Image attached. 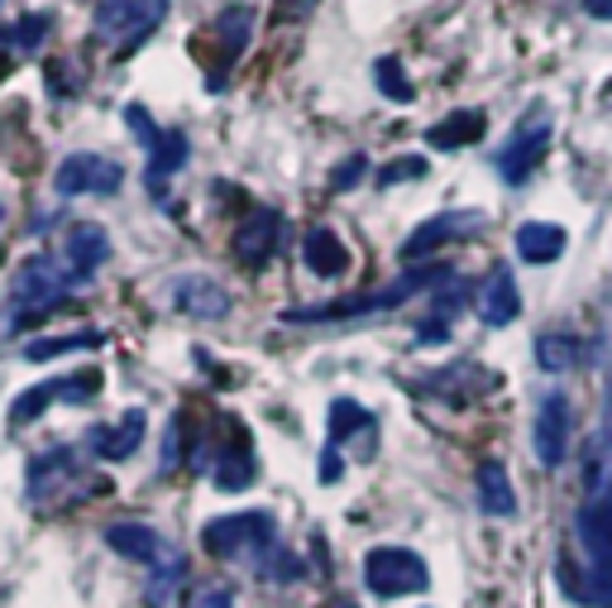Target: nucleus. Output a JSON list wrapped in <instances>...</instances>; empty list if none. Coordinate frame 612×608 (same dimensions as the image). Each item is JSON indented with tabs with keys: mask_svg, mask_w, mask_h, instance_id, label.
Listing matches in <instances>:
<instances>
[{
	"mask_svg": "<svg viewBox=\"0 0 612 608\" xmlns=\"http://www.w3.org/2000/svg\"><path fill=\"white\" fill-rule=\"evenodd\" d=\"M72 287H86V279L67 264L63 254H39V259H24L14 269V283H10V302H14V322H34V316L53 312Z\"/></svg>",
	"mask_w": 612,
	"mask_h": 608,
	"instance_id": "4",
	"label": "nucleus"
},
{
	"mask_svg": "<svg viewBox=\"0 0 612 608\" xmlns=\"http://www.w3.org/2000/svg\"><path fill=\"white\" fill-rule=\"evenodd\" d=\"M340 608H355V604H340Z\"/></svg>",
	"mask_w": 612,
	"mask_h": 608,
	"instance_id": "38",
	"label": "nucleus"
},
{
	"mask_svg": "<svg viewBox=\"0 0 612 608\" xmlns=\"http://www.w3.org/2000/svg\"><path fill=\"white\" fill-rule=\"evenodd\" d=\"M125 125L139 135V144L149 149V172H144V182H149V197H163V182L187 164V135L182 129H163L149 120V111L144 106H125Z\"/></svg>",
	"mask_w": 612,
	"mask_h": 608,
	"instance_id": "8",
	"label": "nucleus"
},
{
	"mask_svg": "<svg viewBox=\"0 0 612 608\" xmlns=\"http://www.w3.org/2000/svg\"><path fill=\"white\" fill-rule=\"evenodd\" d=\"M254 445H250V431L240 427V417H225V441L215 445V465H211V480L215 489H225V494H240V489L254 484Z\"/></svg>",
	"mask_w": 612,
	"mask_h": 608,
	"instance_id": "14",
	"label": "nucleus"
},
{
	"mask_svg": "<svg viewBox=\"0 0 612 608\" xmlns=\"http://www.w3.org/2000/svg\"><path fill=\"white\" fill-rule=\"evenodd\" d=\"M478 226H484V211H441V216H431V221H421L412 235L402 240V259L407 264H412V259H426V254L441 250V244L464 240Z\"/></svg>",
	"mask_w": 612,
	"mask_h": 608,
	"instance_id": "16",
	"label": "nucleus"
},
{
	"mask_svg": "<svg viewBox=\"0 0 612 608\" xmlns=\"http://www.w3.org/2000/svg\"><path fill=\"white\" fill-rule=\"evenodd\" d=\"M474 307H478V322L484 326H513L517 316H521V287L513 279V269H493L484 283H478V297H474Z\"/></svg>",
	"mask_w": 612,
	"mask_h": 608,
	"instance_id": "17",
	"label": "nucleus"
},
{
	"mask_svg": "<svg viewBox=\"0 0 612 608\" xmlns=\"http://www.w3.org/2000/svg\"><path fill=\"white\" fill-rule=\"evenodd\" d=\"M182 427H187V412H172V422L163 431V460H158V474H172L178 465H187V455H182Z\"/></svg>",
	"mask_w": 612,
	"mask_h": 608,
	"instance_id": "30",
	"label": "nucleus"
},
{
	"mask_svg": "<svg viewBox=\"0 0 612 608\" xmlns=\"http://www.w3.org/2000/svg\"><path fill=\"white\" fill-rule=\"evenodd\" d=\"M574 537L589 560V599L612 604V489L574 513Z\"/></svg>",
	"mask_w": 612,
	"mask_h": 608,
	"instance_id": "6",
	"label": "nucleus"
},
{
	"mask_svg": "<svg viewBox=\"0 0 612 608\" xmlns=\"http://www.w3.org/2000/svg\"><path fill=\"white\" fill-rule=\"evenodd\" d=\"M120 182H125V168L115 164V158L106 154H67L63 164H57L53 172V192L57 197H110V192H120Z\"/></svg>",
	"mask_w": 612,
	"mask_h": 608,
	"instance_id": "9",
	"label": "nucleus"
},
{
	"mask_svg": "<svg viewBox=\"0 0 612 608\" xmlns=\"http://www.w3.org/2000/svg\"><path fill=\"white\" fill-rule=\"evenodd\" d=\"M63 259L82 273L86 283H92V279H96V269L110 259V235H106V230H101L96 221H77V226H67Z\"/></svg>",
	"mask_w": 612,
	"mask_h": 608,
	"instance_id": "21",
	"label": "nucleus"
},
{
	"mask_svg": "<svg viewBox=\"0 0 612 608\" xmlns=\"http://www.w3.org/2000/svg\"><path fill=\"white\" fill-rule=\"evenodd\" d=\"M478 509L488 517H513L517 513V489L507 480V465L503 460H484L478 465Z\"/></svg>",
	"mask_w": 612,
	"mask_h": 608,
	"instance_id": "25",
	"label": "nucleus"
},
{
	"mask_svg": "<svg viewBox=\"0 0 612 608\" xmlns=\"http://www.w3.org/2000/svg\"><path fill=\"white\" fill-rule=\"evenodd\" d=\"M407 178H426V158H398V164H388L378 172V187H398Z\"/></svg>",
	"mask_w": 612,
	"mask_h": 608,
	"instance_id": "33",
	"label": "nucleus"
},
{
	"mask_svg": "<svg viewBox=\"0 0 612 608\" xmlns=\"http://www.w3.org/2000/svg\"><path fill=\"white\" fill-rule=\"evenodd\" d=\"M297 6H312V0H297Z\"/></svg>",
	"mask_w": 612,
	"mask_h": 608,
	"instance_id": "37",
	"label": "nucleus"
},
{
	"mask_svg": "<svg viewBox=\"0 0 612 608\" xmlns=\"http://www.w3.org/2000/svg\"><path fill=\"white\" fill-rule=\"evenodd\" d=\"M335 480H340V455H335V445H330V451L320 455V484H335Z\"/></svg>",
	"mask_w": 612,
	"mask_h": 608,
	"instance_id": "35",
	"label": "nucleus"
},
{
	"mask_svg": "<svg viewBox=\"0 0 612 608\" xmlns=\"http://www.w3.org/2000/svg\"><path fill=\"white\" fill-rule=\"evenodd\" d=\"M192 608H235V595L225 585H211V589H201Z\"/></svg>",
	"mask_w": 612,
	"mask_h": 608,
	"instance_id": "34",
	"label": "nucleus"
},
{
	"mask_svg": "<svg viewBox=\"0 0 612 608\" xmlns=\"http://www.w3.org/2000/svg\"><path fill=\"white\" fill-rule=\"evenodd\" d=\"M564 244H570V235H564V226H556V221L517 226V259H527V264H556L564 254Z\"/></svg>",
	"mask_w": 612,
	"mask_h": 608,
	"instance_id": "23",
	"label": "nucleus"
},
{
	"mask_svg": "<svg viewBox=\"0 0 612 608\" xmlns=\"http://www.w3.org/2000/svg\"><path fill=\"white\" fill-rule=\"evenodd\" d=\"M531 445L536 460L546 470H560L564 455H570V398L564 394H546L541 408H536V427H531Z\"/></svg>",
	"mask_w": 612,
	"mask_h": 608,
	"instance_id": "15",
	"label": "nucleus"
},
{
	"mask_svg": "<svg viewBox=\"0 0 612 608\" xmlns=\"http://www.w3.org/2000/svg\"><path fill=\"white\" fill-rule=\"evenodd\" d=\"M106 546L125 560H139L149 570H187V560L178 546H168L149 523H110L106 527Z\"/></svg>",
	"mask_w": 612,
	"mask_h": 608,
	"instance_id": "12",
	"label": "nucleus"
},
{
	"mask_svg": "<svg viewBox=\"0 0 612 608\" xmlns=\"http://www.w3.org/2000/svg\"><path fill=\"white\" fill-rule=\"evenodd\" d=\"M101 345H106V331H67V336L29 340L24 359L29 365H43V359H57V355H72V350H101Z\"/></svg>",
	"mask_w": 612,
	"mask_h": 608,
	"instance_id": "26",
	"label": "nucleus"
},
{
	"mask_svg": "<svg viewBox=\"0 0 612 608\" xmlns=\"http://www.w3.org/2000/svg\"><path fill=\"white\" fill-rule=\"evenodd\" d=\"M101 394V374L96 369H86V374H63V379H49V384H39V388H29V394H20L10 402V427L20 431L29 427L34 417H43L53 408V402H92Z\"/></svg>",
	"mask_w": 612,
	"mask_h": 608,
	"instance_id": "11",
	"label": "nucleus"
},
{
	"mask_svg": "<svg viewBox=\"0 0 612 608\" xmlns=\"http://www.w3.org/2000/svg\"><path fill=\"white\" fill-rule=\"evenodd\" d=\"M484 129H488L484 111H455V115H445L441 125L426 129V144H431V149H441V154H455V149H464V144L484 139Z\"/></svg>",
	"mask_w": 612,
	"mask_h": 608,
	"instance_id": "24",
	"label": "nucleus"
},
{
	"mask_svg": "<svg viewBox=\"0 0 612 608\" xmlns=\"http://www.w3.org/2000/svg\"><path fill=\"white\" fill-rule=\"evenodd\" d=\"M172 307L197 316V322H221L230 312V293L215 279H201V273H182L178 283H172Z\"/></svg>",
	"mask_w": 612,
	"mask_h": 608,
	"instance_id": "18",
	"label": "nucleus"
},
{
	"mask_svg": "<svg viewBox=\"0 0 612 608\" xmlns=\"http://www.w3.org/2000/svg\"><path fill=\"white\" fill-rule=\"evenodd\" d=\"M579 355H584V350H579V340L564 336V331H560V336L536 340V365H541L546 374H570L579 365Z\"/></svg>",
	"mask_w": 612,
	"mask_h": 608,
	"instance_id": "27",
	"label": "nucleus"
},
{
	"mask_svg": "<svg viewBox=\"0 0 612 608\" xmlns=\"http://www.w3.org/2000/svg\"><path fill=\"white\" fill-rule=\"evenodd\" d=\"M584 10L593 20H612V0H584Z\"/></svg>",
	"mask_w": 612,
	"mask_h": 608,
	"instance_id": "36",
	"label": "nucleus"
},
{
	"mask_svg": "<svg viewBox=\"0 0 612 608\" xmlns=\"http://www.w3.org/2000/svg\"><path fill=\"white\" fill-rule=\"evenodd\" d=\"M550 135H556V120H550L546 111H531L527 120H521L513 129V139L498 149V172H503V182H527L536 168H541V158L550 149Z\"/></svg>",
	"mask_w": 612,
	"mask_h": 608,
	"instance_id": "10",
	"label": "nucleus"
},
{
	"mask_svg": "<svg viewBox=\"0 0 612 608\" xmlns=\"http://www.w3.org/2000/svg\"><path fill=\"white\" fill-rule=\"evenodd\" d=\"M250 34H254V6H230V10L215 14L211 39L221 43V63H215V72H211V86H221V72L250 49Z\"/></svg>",
	"mask_w": 612,
	"mask_h": 608,
	"instance_id": "20",
	"label": "nucleus"
},
{
	"mask_svg": "<svg viewBox=\"0 0 612 608\" xmlns=\"http://www.w3.org/2000/svg\"><path fill=\"white\" fill-rule=\"evenodd\" d=\"M43 34H49V14H24V20L14 24V29H6V39L14 43V49H24V53L39 49Z\"/></svg>",
	"mask_w": 612,
	"mask_h": 608,
	"instance_id": "31",
	"label": "nucleus"
},
{
	"mask_svg": "<svg viewBox=\"0 0 612 608\" xmlns=\"http://www.w3.org/2000/svg\"><path fill=\"white\" fill-rule=\"evenodd\" d=\"M168 20V0H101L92 14V34L101 49L129 53Z\"/></svg>",
	"mask_w": 612,
	"mask_h": 608,
	"instance_id": "5",
	"label": "nucleus"
},
{
	"mask_svg": "<svg viewBox=\"0 0 612 608\" xmlns=\"http://www.w3.org/2000/svg\"><path fill=\"white\" fill-rule=\"evenodd\" d=\"M278 244H283V211H273V207H254V211L240 221L235 240H230V254H235L244 269H254V273H258L273 254H278Z\"/></svg>",
	"mask_w": 612,
	"mask_h": 608,
	"instance_id": "13",
	"label": "nucleus"
},
{
	"mask_svg": "<svg viewBox=\"0 0 612 608\" xmlns=\"http://www.w3.org/2000/svg\"><path fill=\"white\" fill-rule=\"evenodd\" d=\"M302 264L312 273H320V279H340V273L349 269V250L330 226H312L302 235Z\"/></svg>",
	"mask_w": 612,
	"mask_h": 608,
	"instance_id": "22",
	"label": "nucleus"
},
{
	"mask_svg": "<svg viewBox=\"0 0 612 608\" xmlns=\"http://www.w3.org/2000/svg\"><path fill=\"white\" fill-rule=\"evenodd\" d=\"M144 431H149V417H144L139 408H129L115 427L86 431V451H92L96 460H129L144 445Z\"/></svg>",
	"mask_w": 612,
	"mask_h": 608,
	"instance_id": "19",
	"label": "nucleus"
},
{
	"mask_svg": "<svg viewBox=\"0 0 612 608\" xmlns=\"http://www.w3.org/2000/svg\"><path fill=\"white\" fill-rule=\"evenodd\" d=\"M369 427H373V412L359 408L355 398H335L330 402V445H340V441L355 437V431H369Z\"/></svg>",
	"mask_w": 612,
	"mask_h": 608,
	"instance_id": "28",
	"label": "nucleus"
},
{
	"mask_svg": "<svg viewBox=\"0 0 612 608\" xmlns=\"http://www.w3.org/2000/svg\"><path fill=\"white\" fill-rule=\"evenodd\" d=\"M373 82H378V92H383L388 101H398V106H407V101L416 96V86L407 82V72H402L398 57H378V63H373Z\"/></svg>",
	"mask_w": 612,
	"mask_h": 608,
	"instance_id": "29",
	"label": "nucleus"
},
{
	"mask_svg": "<svg viewBox=\"0 0 612 608\" xmlns=\"http://www.w3.org/2000/svg\"><path fill=\"white\" fill-rule=\"evenodd\" d=\"M363 585H369V595H378V599L421 595V589L431 585V570H426V560L416 552H407V546H373V552L363 556Z\"/></svg>",
	"mask_w": 612,
	"mask_h": 608,
	"instance_id": "7",
	"label": "nucleus"
},
{
	"mask_svg": "<svg viewBox=\"0 0 612 608\" xmlns=\"http://www.w3.org/2000/svg\"><path fill=\"white\" fill-rule=\"evenodd\" d=\"M450 273L441 264H426V269H407L402 279H392L388 287L378 293H355V297H340V302H320V307H287L283 322L287 326H320V322H359V316H373V312H392L402 307L407 297H416L421 287L431 283H445Z\"/></svg>",
	"mask_w": 612,
	"mask_h": 608,
	"instance_id": "3",
	"label": "nucleus"
},
{
	"mask_svg": "<svg viewBox=\"0 0 612 608\" xmlns=\"http://www.w3.org/2000/svg\"><path fill=\"white\" fill-rule=\"evenodd\" d=\"M201 546H207L215 560H230V566H250L258 580L293 585V580H302V575H306L302 560L293 552H283L278 523H273V513H264V509L211 517V523L201 527Z\"/></svg>",
	"mask_w": 612,
	"mask_h": 608,
	"instance_id": "1",
	"label": "nucleus"
},
{
	"mask_svg": "<svg viewBox=\"0 0 612 608\" xmlns=\"http://www.w3.org/2000/svg\"><path fill=\"white\" fill-rule=\"evenodd\" d=\"M24 494L34 509H63V503H86L92 494H106V480L92 470V460L77 445H53V451L29 460Z\"/></svg>",
	"mask_w": 612,
	"mask_h": 608,
	"instance_id": "2",
	"label": "nucleus"
},
{
	"mask_svg": "<svg viewBox=\"0 0 612 608\" xmlns=\"http://www.w3.org/2000/svg\"><path fill=\"white\" fill-rule=\"evenodd\" d=\"M363 172H369V158H363V154H349L345 164H335V172H330V192H349V187H355Z\"/></svg>",
	"mask_w": 612,
	"mask_h": 608,
	"instance_id": "32",
	"label": "nucleus"
}]
</instances>
